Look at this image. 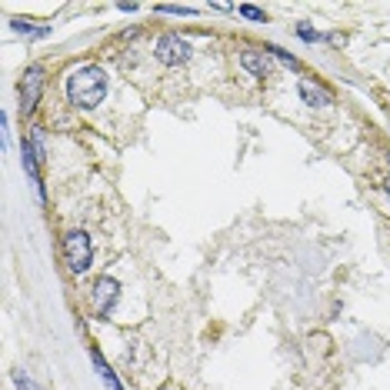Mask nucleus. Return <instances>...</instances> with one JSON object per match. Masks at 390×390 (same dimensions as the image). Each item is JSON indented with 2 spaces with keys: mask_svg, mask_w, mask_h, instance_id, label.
I'll list each match as a JSON object with an SVG mask.
<instances>
[{
  "mask_svg": "<svg viewBox=\"0 0 390 390\" xmlns=\"http://www.w3.org/2000/svg\"><path fill=\"white\" fill-rule=\"evenodd\" d=\"M107 97V70L97 63L77 67L74 74L67 77V100L80 110H93L97 104H104Z\"/></svg>",
  "mask_w": 390,
  "mask_h": 390,
  "instance_id": "nucleus-1",
  "label": "nucleus"
},
{
  "mask_svg": "<svg viewBox=\"0 0 390 390\" xmlns=\"http://www.w3.org/2000/svg\"><path fill=\"white\" fill-rule=\"evenodd\" d=\"M60 250H63V264H67V270H70L74 277L87 273L90 260H93V247H90V237L84 234V230H70V234H63Z\"/></svg>",
  "mask_w": 390,
  "mask_h": 390,
  "instance_id": "nucleus-2",
  "label": "nucleus"
},
{
  "mask_svg": "<svg viewBox=\"0 0 390 390\" xmlns=\"http://www.w3.org/2000/svg\"><path fill=\"white\" fill-rule=\"evenodd\" d=\"M194 54V47L190 40H183L180 33H164V37H157V47H153V57L167 63V67H180V63H187Z\"/></svg>",
  "mask_w": 390,
  "mask_h": 390,
  "instance_id": "nucleus-3",
  "label": "nucleus"
},
{
  "mask_svg": "<svg viewBox=\"0 0 390 390\" xmlns=\"http://www.w3.org/2000/svg\"><path fill=\"white\" fill-rule=\"evenodd\" d=\"M40 93H44V67L33 63V67L24 70V80H20V114H24V117H30V114L37 110Z\"/></svg>",
  "mask_w": 390,
  "mask_h": 390,
  "instance_id": "nucleus-4",
  "label": "nucleus"
},
{
  "mask_svg": "<svg viewBox=\"0 0 390 390\" xmlns=\"http://www.w3.org/2000/svg\"><path fill=\"white\" fill-rule=\"evenodd\" d=\"M120 297V284L114 280V277H97L93 280V290H90V307H93V317H110V310H114V303H117Z\"/></svg>",
  "mask_w": 390,
  "mask_h": 390,
  "instance_id": "nucleus-5",
  "label": "nucleus"
},
{
  "mask_svg": "<svg viewBox=\"0 0 390 390\" xmlns=\"http://www.w3.org/2000/svg\"><path fill=\"white\" fill-rule=\"evenodd\" d=\"M297 93H300V100H303L307 107H330L333 104V93H330L324 84H317L314 77H300Z\"/></svg>",
  "mask_w": 390,
  "mask_h": 390,
  "instance_id": "nucleus-6",
  "label": "nucleus"
},
{
  "mask_svg": "<svg viewBox=\"0 0 390 390\" xmlns=\"http://www.w3.org/2000/svg\"><path fill=\"white\" fill-rule=\"evenodd\" d=\"M20 164H24V170H27L30 183L37 187V197H44V177H40V157H37V150H33V144H30V140H24V144H20Z\"/></svg>",
  "mask_w": 390,
  "mask_h": 390,
  "instance_id": "nucleus-7",
  "label": "nucleus"
},
{
  "mask_svg": "<svg viewBox=\"0 0 390 390\" xmlns=\"http://www.w3.org/2000/svg\"><path fill=\"white\" fill-rule=\"evenodd\" d=\"M240 67L254 77H267L270 67H273V57H270L267 50H254V47H250V50L240 54Z\"/></svg>",
  "mask_w": 390,
  "mask_h": 390,
  "instance_id": "nucleus-8",
  "label": "nucleus"
},
{
  "mask_svg": "<svg viewBox=\"0 0 390 390\" xmlns=\"http://www.w3.org/2000/svg\"><path fill=\"white\" fill-rule=\"evenodd\" d=\"M93 363H97V374H100V380H104L107 387H110V390H123V387H120V380L114 377V370H110L104 360H100V354H93Z\"/></svg>",
  "mask_w": 390,
  "mask_h": 390,
  "instance_id": "nucleus-9",
  "label": "nucleus"
},
{
  "mask_svg": "<svg viewBox=\"0 0 390 390\" xmlns=\"http://www.w3.org/2000/svg\"><path fill=\"white\" fill-rule=\"evenodd\" d=\"M264 50H267V54H270V57H273V60H280L284 67H290V70H297V67H300V63H297V57H294V54H287V50H280V47L267 44V47H264Z\"/></svg>",
  "mask_w": 390,
  "mask_h": 390,
  "instance_id": "nucleus-10",
  "label": "nucleus"
},
{
  "mask_svg": "<svg viewBox=\"0 0 390 390\" xmlns=\"http://www.w3.org/2000/svg\"><path fill=\"white\" fill-rule=\"evenodd\" d=\"M157 14H177V17H194V7H180V3H157Z\"/></svg>",
  "mask_w": 390,
  "mask_h": 390,
  "instance_id": "nucleus-11",
  "label": "nucleus"
},
{
  "mask_svg": "<svg viewBox=\"0 0 390 390\" xmlns=\"http://www.w3.org/2000/svg\"><path fill=\"white\" fill-rule=\"evenodd\" d=\"M14 384H17V390H40L27 374H24V370H14Z\"/></svg>",
  "mask_w": 390,
  "mask_h": 390,
  "instance_id": "nucleus-12",
  "label": "nucleus"
},
{
  "mask_svg": "<svg viewBox=\"0 0 390 390\" xmlns=\"http://www.w3.org/2000/svg\"><path fill=\"white\" fill-rule=\"evenodd\" d=\"M237 14H243L247 20H264V10H260V7H250V3H240Z\"/></svg>",
  "mask_w": 390,
  "mask_h": 390,
  "instance_id": "nucleus-13",
  "label": "nucleus"
},
{
  "mask_svg": "<svg viewBox=\"0 0 390 390\" xmlns=\"http://www.w3.org/2000/svg\"><path fill=\"white\" fill-rule=\"evenodd\" d=\"M14 30H20V33H33V37H37V30H33L30 20H14Z\"/></svg>",
  "mask_w": 390,
  "mask_h": 390,
  "instance_id": "nucleus-14",
  "label": "nucleus"
},
{
  "mask_svg": "<svg viewBox=\"0 0 390 390\" xmlns=\"http://www.w3.org/2000/svg\"><path fill=\"white\" fill-rule=\"evenodd\" d=\"M297 33H300V37H303V40H317V33H314V30H310V27H300Z\"/></svg>",
  "mask_w": 390,
  "mask_h": 390,
  "instance_id": "nucleus-15",
  "label": "nucleus"
}]
</instances>
